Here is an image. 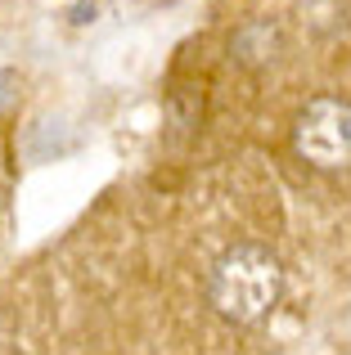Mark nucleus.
Instances as JSON below:
<instances>
[{
    "instance_id": "obj_2",
    "label": "nucleus",
    "mask_w": 351,
    "mask_h": 355,
    "mask_svg": "<svg viewBox=\"0 0 351 355\" xmlns=\"http://www.w3.org/2000/svg\"><path fill=\"white\" fill-rule=\"evenodd\" d=\"M293 148L320 171L351 166V104L334 95L311 99L293 126Z\"/></svg>"
},
{
    "instance_id": "obj_1",
    "label": "nucleus",
    "mask_w": 351,
    "mask_h": 355,
    "mask_svg": "<svg viewBox=\"0 0 351 355\" xmlns=\"http://www.w3.org/2000/svg\"><path fill=\"white\" fill-rule=\"evenodd\" d=\"M280 293H284L280 257L271 248H262V243H234L212 266L207 297L216 306V315L230 324H243V329L262 324L280 306Z\"/></svg>"
},
{
    "instance_id": "obj_3",
    "label": "nucleus",
    "mask_w": 351,
    "mask_h": 355,
    "mask_svg": "<svg viewBox=\"0 0 351 355\" xmlns=\"http://www.w3.org/2000/svg\"><path fill=\"white\" fill-rule=\"evenodd\" d=\"M14 95H18V77H14V72H5V68H0V113H5V108L14 104Z\"/></svg>"
}]
</instances>
